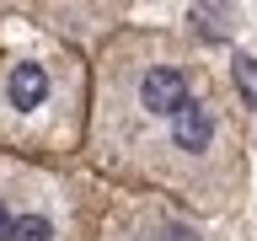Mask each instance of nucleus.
<instances>
[{"label":"nucleus","instance_id":"obj_1","mask_svg":"<svg viewBox=\"0 0 257 241\" xmlns=\"http://www.w3.org/2000/svg\"><path fill=\"white\" fill-rule=\"evenodd\" d=\"M220 80L209 54L172 27H123L91 59V124H86V166L107 177L128 161V150L156 134L166 118L204 96Z\"/></svg>","mask_w":257,"mask_h":241},{"label":"nucleus","instance_id":"obj_2","mask_svg":"<svg viewBox=\"0 0 257 241\" xmlns=\"http://www.w3.org/2000/svg\"><path fill=\"white\" fill-rule=\"evenodd\" d=\"M112 188H145L193 209L198 220H230L252 198V112L230 80H214L204 96L145 134L112 172Z\"/></svg>","mask_w":257,"mask_h":241},{"label":"nucleus","instance_id":"obj_3","mask_svg":"<svg viewBox=\"0 0 257 241\" xmlns=\"http://www.w3.org/2000/svg\"><path fill=\"white\" fill-rule=\"evenodd\" d=\"M91 59L16 16L0 48V156L70 166L86 156Z\"/></svg>","mask_w":257,"mask_h":241},{"label":"nucleus","instance_id":"obj_4","mask_svg":"<svg viewBox=\"0 0 257 241\" xmlns=\"http://www.w3.org/2000/svg\"><path fill=\"white\" fill-rule=\"evenodd\" d=\"M107 198L112 182L86 161L48 166L0 156V241H96Z\"/></svg>","mask_w":257,"mask_h":241},{"label":"nucleus","instance_id":"obj_5","mask_svg":"<svg viewBox=\"0 0 257 241\" xmlns=\"http://www.w3.org/2000/svg\"><path fill=\"white\" fill-rule=\"evenodd\" d=\"M96 241H214V220L145 188H112Z\"/></svg>","mask_w":257,"mask_h":241},{"label":"nucleus","instance_id":"obj_6","mask_svg":"<svg viewBox=\"0 0 257 241\" xmlns=\"http://www.w3.org/2000/svg\"><path fill=\"white\" fill-rule=\"evenodd\" d=\"M22 16L38 32L59 38L64 48L86 54V59H96L123 27H134V11L123 0H107V6L102 0H91V6H80V0H32V6H22Z\"/></svg>","mask_w":257,"mask_h":241},{"label":"nucleus","instance_id":"obj_7","mask_svg":"<svg viewBox=\"0 0 257 241\" xmlns=\"http://www.w3.org/2000/svg\"><path fill=\"white\" fill-rule=\"evenodd\" d=\"M16 16H22V6H6V0H0V48L11 43V32H16Z\"/></svg>","mask_w":257,"mask_h":241}]
</instances>
